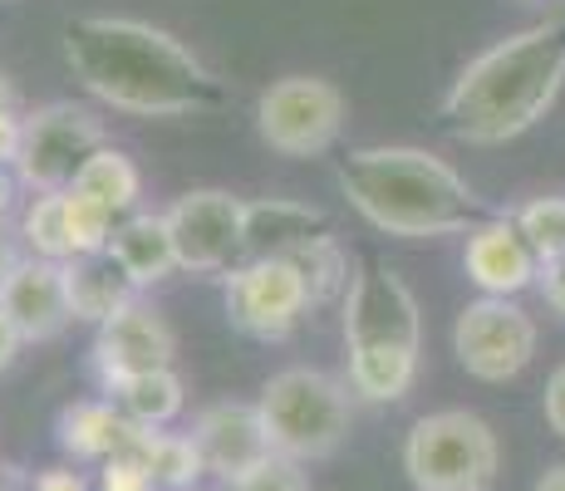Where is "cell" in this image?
<instances>
[{"mask_svg":"<svg viewBox=\"0 0 565 491\" xmlns=\"http://www.w3.org/2000/svg\"><path fill=\"white\" fill-rule=\"evenodd\" d=\"M536 320L512 295H482L452 324V354L482 384H507L536 359Z\"/></svg>","mask_w":565,"mask_h":491,"instance_id":"obj_10","label":"cell"},{"mask_svg":"<svg viewBox=\"0 0 565 491\" xmlns=\"http://www.w3.org/2000/svg\"><path fill=\"white\" fill-rule=\"evenodd\" d=\"M74 188L89 192L94 202H104L108 212H114L118 222H124V216H134V212H138V196H143V178H138L134 158H128L124 148L104 143V148L79 168Z\"/></svg>","mask_w":565,"mask_h":491,"instance_id":"obj_22","label":"cell"},{"mask_svg":"<svg viewBox=\"0 0 565 491\" xmlns=\"http://www.w3.org/2000/svg\"><path fill=\"white\" fill-rule=\"evenodd\" d=\"M108 256L124 266V276L134 280L138 290L168 280L172 270H182L178 260V242H172L168 212H134L114 226V242H108Z\"/></svg>","mask_w":565,"mask_h":491,"instance_id":"obj_16","label":"cell"},{"mask_svg":"<svg viewBox=\"0 0 565 491\" xmlns=\"http://www.w3.org/2000/svg\"><path fill=\"white\" fill-rule=\"evenodd\" d=\"M541 413H546L551 433H556V438H565V364L551 369V378H546V398H541Z\"/></svg>","mask_w":565,"mask_h":491,"instance_id":"obj_30","label":"cell"},{"mask_svg":"<svg viewBox=\"0 0 565 491\" xmlns=\"http://www.w3.org/2000/svg\"><path fill=\"white\" fill-rule=\"evenodd\" d=\"M15 266H20V246H15V236L0 226V280H6Z\"/></svg>","mask_w":565,"mask_h":491,"instance_id":"obj_34","label":"cell"},{"mask_svg":"<svg viewBox=\"0 0 565 491\" xmlns=\"http://www.w3.org/2000/svg\"><path fill=\"white\" fill-rule=\"evenodd\" d=\"M128 452L138 457V462L153 472V482L162 491H192L198 487V477L206 472L198 442H192V433H168V428H134V438H128Z\"/></svg>","mask_w":565,"mask_h":491,"instance_id":"obj_21","label":"cell"},{"mask_svg":"<svg viewBox=\"0 0 565 491\" xmlns=\"http://www.w3.org/2000/svg\"><path fill=\"white\" fill-rule=\"evenodd\" d=\"M64 64L84 94L138 118L222 114L226 84L178 35L134 15H74L64 25Z\"/></svg>","mask_w":565,"mask_h":491,"instance_id":"obj_1","label":"cell"},{"mask_svg":"<svg viewBox=\"0 0 565 491\" xmlns=\"http://www.w3.org/2000/svg\"><path fill=\"white\" fill-rule=\"evenodd\" d=\"M334 182L374 232L398 236V242L472 232L477 222L492 216L462 172L428 148H350L334 168Z\"/></svg>","mask_w":565,"mask_h":491,"instance_id":"obj_3","label":"cell"},{"mask_svg":"<svg viewBox=\"0 0 565 491\" xmlns=\"http://www.w3.org/2000/svg\"><path fill=\"white\" fill-rule=\"evenodd\" d=\"M536 290H541V300H546L551 310L565 314V256H556V260H541Z\"/></svg>","mask_w":565,"mask_h":491,"instance_id":"obj_31","label":"cell"},{"mask_svg":"<svg viewBox=\"0 0 565 491\" xmlns=\"http://www.w3.org/2000/svg\"><path fill=\"white\" fill-rule=\"evenodd\" d=\"M178 260L192 276H226L246 256V202L226 188H192L168 206Z\"/></svg>","mask_w":565,"mask_h":491,"instance_id":"obj_11","label":"cell"},{"mask_svg":"<svg viewBox=\"0 0 565 491\" xmlns=\"http://www.w3.org/2000/svg\"><path fill=\"white\" fill-rule=\"evenodd\" d=\"M64 222H70L74 256H99V250H108V242H114L118 216L108 212L104 202H94L89 192L64 188Z\"/></svg>","mask_w":565,"mask_h":491,"instance_id":"obj_25","label":"cell"},{"mask_svg":"<svg viewBox=\"0 0 565 491\" xmlns=\"http://www.w3.org/2000/svg\"><path fill=\"white\" fill-rule=\"evenodd\" d=\"M286 260L300 270V280H306L315 310H320V305H334V300H344V295H350V280H354L350 256H344L340 242H334L330 232L315 236V242H306V246H296Z\"/></svg>","mask_w":565,"mask_h":491,"instance_id":"obj_23","label":"cell"},{"mask_svg":"<svg viewBox=\"0 0 565 491\" xmlns=\"http://www.w3.org/2000/svg\"><path fill=\"white\" fill-rule=\"evenodd\" d=\"M404 472L418 491H492L502 472V442L487 418L443 408L408 428Z\"/></svg>","mask_w":565,"mask_h":491,"instance_id":"obj_6","label":"cell"},{"mask_svg":"<svg viewBox=\"0 0 565 491\" xmlns=\"http://www.w3.org/2000/svg\"><path fill=\"white\" fill-rule=\"evenodd\" d=\"M35 491H89V477L74 472V467H45L35 477Z\"/></svg>","mask_w":565,"mask_h":491,"instance_id":"obj_32","label":"cell"},{"mask_svg":"<svg viewBox=\"0 0 565 491\" xmlns=\"http://www.w3.org/2000/svg\"><path fill=\"white\" fill-rule=\"evenodd\" d=\"M0 108H20V94H15V84L0 74Z\"/></svg>","mask_w":565,"mask_h":491,"instance_id":"obj_37","label":"cell"},{"mask_svg":"<svg viewBox=\"0 0 565 491\" xmlns=\"http://www.w3.org/2000/svg\"><path fill=\"white\" fill-rule=\"evenodd\" d=\"M192 442H198L206 472L222 477L226 487L276 452L256 403H212V408H202L198 423H192Z\"/></svg>","mask_w":565,"mask_h":491,"instance_id":"obj_14","label":"cell"},{"mask_svg":"<svg viewBox=\"0 0 565 491\" xmlns=\"http://www.w3.org/2000/svg\"><path fill=\"white\" fill-rule=\"evenodd\" d=\"M565 89V10L497 40L443 94V118L462 143H512L551 114Z\"/></svg>","mask_w":565,"mask_h":491,"instance_id":"obj_2","label":"cell"},{"mask_svg":"<svg viewBox=\"0 0 565 491\" xmlns=\"http://www.w3.org/2000/svg\"><path fill=\"white\" fill-rule=\"evenodd\" d=\"M330 232V216L320 206L306 202H286V196H270V202H246V256H290L296 246L315 242V236Z\"/></svg>","mask_w":565,"mask_h":491,"instance_id":"obj_18","label":"cell"},{"mask_svg":"<svg viewBox=\"0 0 565 491\" xmlns=\"http://www.w3.org/2000/svg\"><path fill=\"white\" fill-rule=\"evenodd\" d=\"M512 216L541 260L565 256V196H531V202L516 206Z\"/></svg>","mask_w":565,"mask_h":491,"instance_id":"obj_26","label":"cell"},{"mask_svg":"<svg viewBox=\"0 0 565 491\" xmlns=\"http://www.w3.org/2000/svg\"><path fill=\"white\" fill-rule=\"evenodd\" d=\"M99 491H162V487L153 482V472H148L134 452H118L99 467Z\"/></svg>","mask_w":565,"mask_h":491,"instance_id":"obj_28","label":"cell"},{"mask_svg":"<svg viewBox=\"0 0 565 491\" xmlns=\"http://www.w3.org/2000/svg\"><path fill=\"white\" fill-rule=\"evenodd\" d=\"M15 172H10V168H0V222H6V212H10V206H15Z\"/></svg>","mask_w":565,"mask_h":491,"instance_id":"obj_35","label":"cell"},{"mask_svg":"<svg viewBox=\"0 0 565 491\" xmlns=\"http://www.w3.org/2000/svg\"><path fill=\"white\" fill-rule=\"evenodd\" d=\"M94 374L99 384H114L124 374H148V369H172V354H178V334L162 320L153 305L134 300L114 314V320L99 324L94 334Z\"/></svg>","mask_w":565,"mask_h":491,"instance_id":"obj_12","label":"cell"},{"mask_svg":"<svg viewBox=\"0 0 565 491\" xmlns=\"http://www.w3.org/2000/svg\"><path fill=\"white\" fill-rule=\"evenodd\" d=\"M138 423L124 418V408H118L114 398H79L70 403V408L60 413V423H54V433H60V447L74 457V462H108V457L128 452V438H134Z\"/></svg>","mask_w":565,"mask_h":491,"instance_id":"obj_17","label":"cell"},{"mask_svg":"<svg viewBox=\"0 0 565 491\" xmlns=\"http://www.w3.org/2000/svg\"><path fill=\"white\" fill-rule=\"evenodd\" d=\"M462 270L482 295H521L526 286H536L541 256L531 250L526 236H521L512 212H492L487 222H477L472 232H467Z\"/></svg>","mask_w":565,"mask_h":491,"instance_id":"obj_13","label":"cell"},{"mask_svg":"<svg viewBox=\"0 0 565 491\" xmlns=\"http://www.w3.org/2000/svg\"><path fill=\"white\" fill-rule=\"evenodd\" d=\"M20 143H25V114L20 108H0V168H15Z\"/></svg>","mask_w":565,"mask_h":491,"instance_id":"obj_29","label":"cell"},{"mask_svg":"<svg viewBox=\"0 0 565 491\" xmlns=\"http://www.w3.org/2000/svg\"><path fill=\"white\" fill-rule=\"evenodd\" d=\"M20 236H25L30 256L45 260H74V242H70V222H64V192H40L35 202L25 206V222H20Z\"/></svg>","mask_w":565,"mask_h":491,"instance_id":"obj_24","label":"cell"},{"mask_svg":"<svg viewBox=\"0 0 565 491\" xmlns=\"http://www.w3.org/2000/svg\"><path fill=\"white\" fill-rule=\"evenodd\" d=\"M108 143L104 138V118L84 104L54 98L25 114V143L15 158V178L30 192H64L74 188L79 168Z\"/></svg>","mask_w":565,"mask_h":491,"instance_id":"obj_8","label":"cell"},{"mask_svg":"<svg viewBox=\"0 0 565 491\" xmlns=\"http://www.w3.org/2000/svg\"><path fill=\"white\" fill-rule=\"evenodd\" d=\"M270 447L296 462H324L350 438V384L324 369H280L256 398Z\"/></svg>","mask_w":565,"mask_h":491,"instance_id":"obj_5","label":"cell"},{"mask_svg":"<svg viewBox=\"0 0 565 491\" xmlns=\"http://www.w3.org/2000/svg\"><path fill=\"white\" fill-rule=\"evenodd\" d=\"M536 491H565V462H551L546 472H541V482Z\"/></svg>","mask_w":565,"mask_h":491,"instance_id":"obj_36","label":"cell"},{"mask_svg":"<svg viewBox=\"0 0 565 491\" xmlns=\"http://www.w3.org/2000/svg\"><path fill=\"white\" fill-rule=\"evenodd\" d=\"M64 290H70L74 320H84V324L114 320L124 305L138 300V286L124 276V266H118L108 250H99V256H74V260H64Z\"/></svg>","mask_w":565,"mask_h":491,"instance_id":"obj_19","label":"cell"},{"mask_svg":"<svg viewBox=\"0 0 565 491\" xmlns=\"http://www.w3.org/2000/svg\"><path fill=\"white\" fill-rule=\"evenodd\" d=\"M344 354L350 388L369 403L408 398L423 354V314L408 280L384 260H364L344 295Z\"/></svg>","mask_w":565,"mask_h":491,"instance_id":"obj_4","label":"cell"},{"mask_svg":"<svg viewBox=\"0 0 565 491\" xmlns=\"http://www.w3.org/2000/svg\"><path fill=\"white\" fill-rule=\"evenodd\" d=\"M108 398L124 408L128 423L138 428H168L182 418L188 408V384H182L178 369H148V374H124L114 384H104Z\"/></svg>","mask_w":565,"mask_h":491,"instance_id":"obj_20","label":"cell"},{"mask_svg":"<svg viewBox=\"0 0 565 491\" xmlns=\"http://www.w3.org/2000/svg\"><path fill=\"white\" fill-rule=\"evenodd\" d=\"M0 310L15 320L25 344L60 340L64 324L74 320L70 290H64V266L45 256H20V266L0 280Z\"/></svg>","mask_w":565,"mask_h":491,"instance_id":"obj_15","label":"cell"},{"mask_svg":"<svg viewBox=\"0 0 565 491\" xmlns=\"http://www.w3.org/2000/svg\"><path fill=\"white\" fill-rule=\"evenodd\" d=\"M20 330H15V320H10L6 310H0V374H6L10 364H15V354H20Z\"/></svg>","mask_w":565,"mask_h":491,"instance_id":"obj_33","label":"cell"},{"mask_svg":"<svg viewBox=\"0 0 565 491\" xmlns=\"http://www.w3.org/2000/svg\"><path fill=\"white\" fill-rule=\"evenodd\" d=\"M256 134L280 158H320L344 134V94L320 74H286L256 98Z\"/></svg>","mask_w":565,"mask_h":491,"instance_id":"obj_7","label":"cell"},{"mask_svg":"<svg viewBox=\"0 0 565 491\" xmlns=\"http://www.w3.org/2000/svg\"><path fill=\"white\" fill-rule=\"evenodd\" d=\"M226 295V320L260 344H280L300 330V320L315 310L310 290L300 280V270L286 256H256L242 260L222 276Z\"/></svg>","mask_w":565,"mask_h":491,"instance_id":"obj_9","label":"cell"},{"mask_svg":"<svg viewBox=\"0 0 565 491\" xmlns=\"http://www.w3.org/2000/svg\"><path fill=\"white\" fill-rule=\"evenodd\" d=\"M232 491H310V477H306V462H296L286 452H270L246 477H236Z\"/></svg>","mask_w":565,"mask_h":491,"instance_id":"obj_27","label":"cell"}]
</instances>
